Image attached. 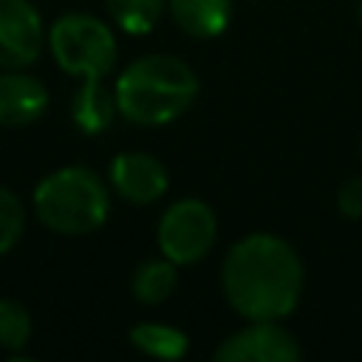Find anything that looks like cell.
I'll return each instance as SVG.
<instances>
[{
    "mask_svg": "<svg viewBox=\"0 0 362 362\" xmlns=\"http://www.w3.org/2000/svg\"><path fill=\"white\" fill-rule=\"evenodd\" d=\"M305 272L294 246L269 232H252L229 246L221 266L226 303L246 320H283L303 294Z\"/></svg>",
    "mask_w": 362,
    "mask_h": 362,
    "instance_id": "6da1fadb",
    "label": "cell"
},
{
    "mask_svg": "<svg viewBox=\"0 0 362 362\" xmlns=\"http://www.w3.org/2000/svg\"><path fill=\"white\" fill-rule=\"evenodd\" d=\"M195 71L173 54H144L133 59L116 79L119 113L141 127H156L178 119L198 99Z\"/></svg>",
    "mask_w": 362,
    "mask_h": 362,
    "instance_id": "7a4b0ae2",
    "label": "cell"
},
{
    "mask_svg": "<svg viewBox=\"0 0 362 362\" xmlns=\"http://www.w3.org/2000/svg\"><path fill=\"white\" fill-rule=\"evenodd\" d=\"M34 212L57 235H88L107 221L110 192L93 170L62 167L37 184Z\"/></svg>",
    "mask_w": 362,
    "mask_h": 362,
    "instance_id": "3957f363",
    "label": "cell"
},
{
    "mask_svg": "<svg viewBox=\"0 0 362 362\" xmlns=\"http://www.w3.org/2000/svg\"><path fill=\"white\" fill-rule=\"evenodd\" d=\"M48 48L57 65L76 79H105L116 65V37L93 14H62L48 31Z\"/></svg>",
    "mask_w": 362,
    "mask_h": 362,
    "instance_id": "277c9868",
    "label": "cell"
},
{
    "mask_svg": "<svg viewBox=\"0 0 362 362\" xmlns=\"http://www.w3.org/2000/svg\"><path fill=\"white\" fill-rule=\"evenodd\" d=\"M218 238V218L212 206L201 198H181L170 204L158 221V249L167 260L175 266H192L209 249Z\"/></svg>",
    "mask_w": 362,
    "mask_h": 362,
    "instance_id": "5b68a950",
    "label": "cell"
},
{
    "mask_svg": "<svg viewBox=\"0 0 362 362\" xmlns=\"http://www.w3.org/2000/svg\"><path fill=\"white\" fill-rule=\"evenodd\" d=\"M303 348L297 337L277 320H249L246 328L229 334L218 348V362H297Z\"/></svg>",
    "mask_w": 362,
    "mask_h": 362,
    "instance_id": "8992f818",
    "label": "cell"
},
{
    "mask_svg": "<svg viewBox=\"0 0 362 362\" xmlns=\"http://www.w3.org/2000/svg\"><path fill=\"white\" fill-rule=\"evenodd\" d=\"M45 45L40 11L28 0H0V68L31 65Z\"/></svg>",
    "mask_w": 362,
    "mask_h": 362,
    "instance_id": "52a82bcc",
    "label": "cell"
},
{
    "mask_svg": "<svg viewBox=\"0 0 362 362\" xmlns=\"http://www.w3.org/2000/svg\"><path fill=\"white\" fill-rule=\"evenodd\" d=\"M107 178H110V187L116 189V195L136 206H147V204L158 201L170 184L167 167L156 156L141 153V150L119 153L110 161Z\"/></svg>",
    "mask_w": 362,
    "mask_h": 362,
    "instance_id": "ba28073f",
    "label": "cell"
},
{
    "mask_svg": "<svg viewBox=\"0 0 362 362\" xmlns=\"http://www.w3.org/2000/svg\"><path fill=\"white\" fill-rule=\"evenodd\" d=\"M48 107L45 85L23 74L17 68H6L0 74V124L3 127H23L37 122Z\"/></svg>",
    "mask_w": 362,
    "mask_h": 362,
    "instance_id": "9c48e42d",
    "label": "cell"
},
{
    "mask_svg": "<svg viewBox=\"0 0 362 362\" xmlns=\"http://www.w3.org/2000/svg\"><path fill=\"white\" fill-rule=\"evenodd\" d=\"M167 8L173 23L195 40L218 37L232 20V0H167Z\"/></svg>",
    "mask_w": 362,
    "mask_h": 362,
    "instance_id": "30bf717a",
    "label": "cell"
},
{
    "mask_svg": "<svg viewBox=\"0 0 362 362\" xmlns=\"http://www.w3.org/2000/svg\"><path fill=\"white\" fill-rule=\"evenodd\" d=\"M119 113L116 107V93L105 88L102 79H82L79 90L71 99V116L79 130L88 136H96L113 124V116Z\"/></svg>",
    "mask_w": 362,
    "mask_h": 362,
    "instance_id": "8fae6325",
    "label": "cell"
},
{
    "mask_svg": "<svg viewBox=\"0 0 362 362\" xmlns=\"http://www.w3.org/2000/svg\"><path fill=\"white\" fill-rule=\"evenodd\" d=\"M178 288V266L173 260L153 257L133 272V297L144 305H161Z\"/></svg>",
    "mask_w": 362,
    "mask_h": 362,
    "instance_id": "7c38bea8",
    "label": "cell"
},
{
    "mask_svg": "<svg viewBox=\"0 0 362 362\" xmlns=\"http://www.w3.org/2000/svg\"><path fill=\"white\" fill-rule=\"evenodd\" d=\"M130 345L153 359H181L189 351V337L164 322H139L130 328Z\"/></svg>",
    "mask_w": 362,
    "mask_h": 362,
    "instance_id": "4fadbf2b",
    "label": "cell"
},
{
    "mask_svg": "<svg viewBox=\"0 0 362 362\" xmlns=\"http://www.w3.org/2000/svg\"><path fill=\"white\" fill-rule=\"evenodd\" d=\"M113 23L127 34H147L167 8V0H105Z\"/></svg>",
    "mask_w": 362,
    "mask_h": 362,
    "instance_id": "5bb4252c",
    "label": "cell"
},
{
    "mask_svg": "<svg viewBox=\"0 0 362 362\" xmlns=\"http://www.w3.org/2000/svg\"><path fill=\"white\" fill-rule=\"evenodd\" d=\"M31 339V317L17 300H0V348L17 354Z\"/></svg>",
    "mask_w": 362,
    "mask_h": 362,
    "instance_id": "9a60e30c",
    "label": "cell"
},
{
    "mask_svg": "<svg viewBox=\"0 0 362 362\" xmlns=\"http://www.w3.org/2000/svg\"><path fill=\"white\" fill-rule=\"evenodd\" d=\"M23 229H25V209L20 198L11 189L0 187V255L17 246Z\"/></svg>",
    "mask_w": 362,
    "mask_h": 362,
    "instance_id": "2e32d148",
    "label": "cell"
},
{
    "mask_svg": "<svg viewBox=\"0 0 362 362\" xmlns=\"http://www.w3.org/2000/svg\"><path fill=\"white\" fill-rule=\"evenodd\" d=\"M337 209L351 218V221H359L362 218V175H351L339 192H337Z\"/></svg>",
    "mask_w": 362,
    "mask_h": 362,
    "instance_id": "e0dca14e",
    "label": "cell"
},
{
    "mask_svg": "<svg viewBox=\"0 0 362 362\" xmlns=\"http://www.w3.org/2000/svg\"><path fill=\"white\" fill-rule=\"evenodd\" d=\"M356 20H359V25H362V0L356 3Z\"/></svg>",
    "mask_w": 362,
    "mask_h": 362,
    "instance_id": "ac0fdd59",
    "label": "cell"
}]
</instances>
